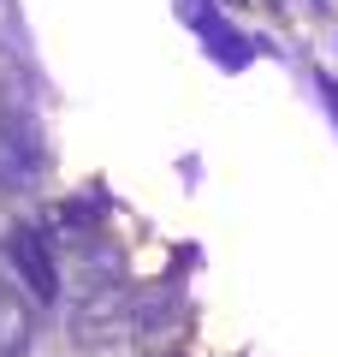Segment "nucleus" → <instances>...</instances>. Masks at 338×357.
Wrapping results in <instances>:
<instances>
[{
  "instance_id": "obj_1",
  "label": "nucleus",
  "mask_w": 338,
  "mask_h": 357,
  "mask_svg": "<svg viewBox=\"0 0 338 357\" xmlns=\"http://www.w3.org/2000/svg\"><path fill=\"white\" fill-rule=\"evenodd\" d=\"M131 328V298L125 286H89L72 310V340L77 345H113Z\"/></svg>"
},
{
  "instance_id": "obj_2",
  "label": "nucleus",
  "mask_w": 338,
  "mask_h": 357,
  "mask_svg": "<svg viewBox=\"0 0 338 357\" xmlns=\"http://www.w3.org/2000/svg\"><path fill=\"white\" fill-rule=\"evenodd\" d=\"M36 173H42L36 126L18 114H0V185H30Z\"/></svg>"
},
{
  "instance_id": "obj_3",
  "label": "nucleus",
  "mask_w": 338,
  "mask_h": 357,
  "mask_svg": "<svg viewBox=\"0 0 338 357\" xmlns=\"http://www.w3.org/2000/svg\"><path fill=\"white\" fill-rule=\"evenodd\" d=\"M13 268H18V280L30 286L36 304H54V298H60V262H54V250H48L42 232L24 227V232L13 238Z\"/></svg>"
},
{
  "instance_id": "obj_4",
  "label": "nucleus",
  "mask_w": 338,
  "mask_h": 357,
  "mask_svg": "<svg viewBox=\"0 0 338 357\" xmlns=\"http://www.w3.org/2000/svg\"><path fill=\"white\" fill-rule=\"evenodd\" d=\"M36 345V310H30L24 286L0 280V357H24Z\"/></svg>"
},
{
  "instance_id": "obj_5",
  "label": "nucleus",
  "mask_w": 338,
  "mask_h": 357,
  "mask_svg": "<svg viewBox=\"0 0 338 357\" xmlns=\"http://www.w3.org/2000/svg\"><path fill=\"white\" fill-rule=\"evenodd\" d=\"M202 36H208L214 42V60H220V54H225V60H232V66H243V36H238V30H225V24H214V18H202Z\"/></svg>"
},
{
  "instance_id": "obj_6",
  "label": "nucleus",
  "mask_w": 338,
  "mask_h": 357,
  "mask_svg": "<svg viewBox=\"0 0 338 357\" xmlns=\"http://www.w3.org/2000/svg\"><path fill=\"white\" fill-rule=\"evenodd\" d=\"M18 232H24V227H18V215H13V208H6V203H0V244L13 250V238H18Z\"/></svg>"
}]
</instances>
